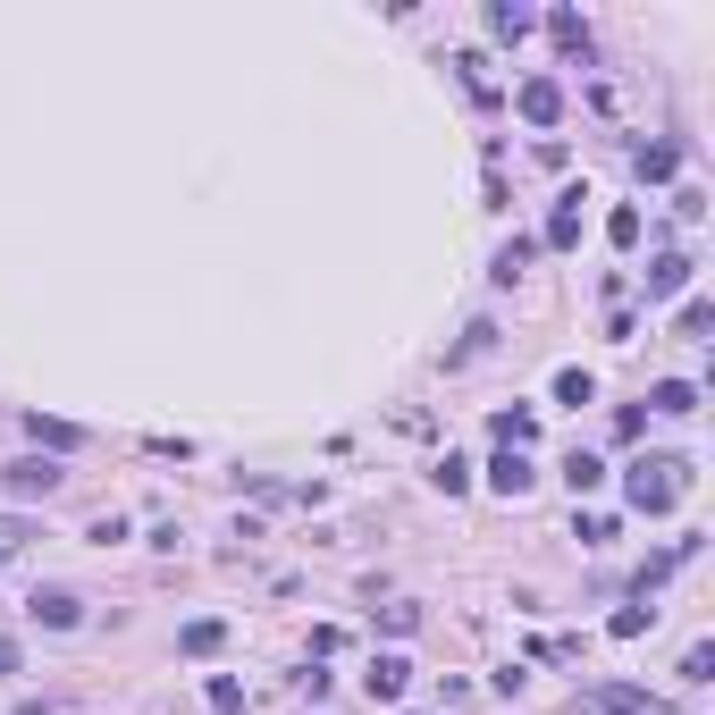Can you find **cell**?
<instances>
[{"mask_svg": "<svg viewBox=\"0 0 715 715\" xmlns=\"http://www.w3.org/2000/svg\"><path fill=\"white\" fill-rule=\"evenodd\" d=\"M682 682H715V648H690V657H682Z\"/></svg>", "mask_w": 715, "mask_h": 715, "instance_id": "obj_25", "label": "cell"}, {"mask_svg": "<svg viewBox=\"0 0 715 715\" xmlns=\"http://www.w3.org/2000/svg\"><path fill=\"white\" fill-rule=\"evenodd\" d=\"M18 715H51V707H42V698H26V707H18Z\"/></svg>", "mask_w": 715, "mask_h": 715, "instance_id": "obj_28", "label": "cell"}, {"mask_svg": "<svg viewBox=\"0 0 715 715\" xmlns=\"http://www.w3.org/2000/svg\"><path fill=\"white\" fill-rule=\"evenodd\" d=\"M565 480H572V497H589V489L606 480V471H598V454H572V463H565Z\"/></svg>", "mask_w": 715, "mask_h": 715, "instance_id": "obj_22", "label": "cell"}, {"mask_svg": "<svg viewBox=\"0 0 715 715\" xmlns=\"http://www.w3.org/2000/svg\"><path fill=\"white\" fill-rule=\"evenodd\" d=\"M606 245H615V253H631V245H640V210H631V203H615V210H606Z\"/></svg>", "mask_w": 715, "mask_h": 715, "instance_id": "obj_17", "label": "cell"}, {"mask_svg": "<svg viewBox=\"0 0 715 715\" xmlns=\"http://www.w3.org/2000/svg\"><path fill=\"white\" fill-rule=\"evenodd\" d=\"M404 682H413V665H404V657H379L371 674H362V690H371L379 707H395V698H404Z\"/></svg>", "mask_w": 715, "mask_h": 715, "instance_id": "obj_8", "label": "cell"}, {"mask_svg": "<svg viewBox=\"0 0 715 715\" xmlns=\"http://www.w3.org/2000/svg\"><path fill=\"white\" fill-rule=\"evenodd\" d=\"M547 35L565 42L572 59H589V26H581V9H547Z\"/></svg>", "mask_w": 715, "mask_h": 715, "instance_id": "obj_13", "label": "cell"}, {"mask_svg": "<svg viewBox=\"0 0 715 715\" xmlns=\"http://www.w3.org/2000/svg\"><path fill=\"white\" fill-rule=\"evenodd\" d=\"M682 286H690V262H682V253H657V262H648V295H682Z\"/></svg>", "mask_w": 715, "mask_h": 715, "instance_id": "obj_14", "label": "cell"}, {"mask_svg": "<svg viewBox=\"0 0 715 715\" xmlns=\"http://www.w3.org/2000/svg\"><path fill=\"white\" fill-rule=\"evenodd\" d=\"M631 169H640V177H657V186H665V177L682 169V151H674V144H640V151H631Z\"/></svg>", "mask_w": 715, "mask_h": 715, "instance_id": "obj_16", "label": "cell"}, {"mask_svg": "<svg viewBox=\"0 0 715 715\" xmlns=\"http://www.w3.org/2000/svg\"><path fill=\"white\" fill-rule=\"evenodd\" d=\"M18 547H26V530H18V522H0V556H18Z\"/></svg>", "mask_w": 715, "mask_h": 715, "instance_id": "obj_26", "label": "cell"}, {"mask_svg": "<svg viewBox=\"0 0 715 715\" xmlns=\"http://www.w3.org/2000/svg\"><path fill=\"white\" fill-rule=\"evenodd\" d=\"M177 648H186V657H219V648H227V623L219 615H194L186 631H177Z\"/></svg>", "mask_w": 715, "mask_h": 715, "instance_id": "obj_9", "label": "cell"}, {"mask_svg": "<svg viewBox=\"0 0 715 715\" xmlns=\"http://www.w3.org/2000/svg\"><path fill=\"white\" fill-rule=\"evenodd\" d=\"M0 674H18V648H9V640H0Z\"/></svg>", "mask_w": 715, "mask_h": 715, "instance_id": "obj_27", "label": "cell"}, {"mask_svg": "<svg viewBox=\"0 0 715 715\" xmlns=\"http://www.w3.org/2000/svg\"><path fill=\"white\" fill-rule=\"evenodd\" d=\"M530 253H539V245H530V236H513V245L497 253V270H489V278H497V286H513V278L530 270Z\"/></svg>", "mask_w": 715, "mask_h": 715, "instance_id": "obj_18", "label": "cell"}, {"mask_svg": "<svg viewBox=\"0 0 715 715\" xmlns=\"http://www.w3.org/2000/svg\"><path fill=\"white\" fill-rule=\"evenodd\" d=\"M682 489H690V463H682V454H640V463L623 471V497H631V513H674Z\"/></svg>", "mask_w": 715, "mask_h": 715, "instance_id": "obj_1", "label": "cell"}, {"mask_svg": "<svg viewBox=\"0 0 715 715\" xmlns=\"http://www.w3.org/2000/svg\"><path fill=\"white\" fill-rule=\"evenodd\" d=\"M530 480H539V471H530V454L497 447V463H489V489H497V497H530Z\"/></svg>", "mask_w": 715, "mask_h": 715, "instance_id": "obj_6", "label": "cell"}, {"mask_svg": "<svg viewBox=\"0 0 715 715\" xmlns=\"http://www.w3.org/2000/svg\"><path fill=\"white\" fill-rule=\"evenodd\" d=\"M210 707H219V715H245V682H236V674H210Z\"/></svg>", "mask_w": 715, "mask_h": 715, "instance_id": "obj_21", "label": "cell"}, {"mask_svg": "<svg viewBox=\"0 0 715 715\" xmlns=\"http://www.w3.org/2000/svg\"><path fill=\"white\" fill-rule=\"evenodd\" d=\"M530 26H539V9H530V0H489V35H497V42H522Z\"/></svg>", "mask_w": 715, "mask_h": 715, "instance_id": "obj_7", "label": "cell"}, {"mask_svg": "<svg viewBox=\"0 0 715 715\" xmlns=\"http://www.w3.org/2000/svg\"><path fill=\"white\" fill-rule=\"evenodd\" d=\"M648 413H698V388H690V379H657V388H648Z\"/></svg>", "mask_w": 715, "mask_h": 715, "instance_id": "obj_12", "label": "cell"}, {"mask_svg": "<svg viewBox=\"0 0 715 715\" xmlns=\"http://www.w3.org/2000/svg\"><path fill=\"white\" fill-rule=\"evenodd\" d=\"M26 438H35V447H51V454L85 447V430H76V421H51V413H26Z\"/></svg>", "mask_w": 715, "mask_h": 715, "instance_id": "obj_10", "label": "cell"}, {"mask_svg": "<svg viewBox=\"0 0 715 715\" xmlns=\"http://www.w3.org/2000/svg\"><path fill=\"white\" fill-rule=\"evenodd\" d=\"M59 480H68V471H51L35 454V463H0V497H18V506H42V497H59Z\"/></svg>", "mask_w": 715, "mask_h": 715, "instance_id": "obj_2", "label": "cell"}, {"mask_svg": "<svg viewBox=\"0 0 715 715\" xmlns=\"http://www.w3.org/2000/svg\"><path fill=\"white\" fill-rule=\"evenodd\" d=\"M648 623H657V606H615V615H606V631H615V640H640Z\"/></svg>", "mask_w": 715, "mask_h": 715, "instance_id": "obj_19", "label": "cell"}, {"mask_svg": "<svg viewBox=\"0 0 715 715\" xmlns=\"http://www.w3.org/2000/svg\"><path fill=\"white\" fill-rule=\"evenodd\" d=\"M513 101H522V118H530V127H556V118H565V85H556V76H530V85H522Z\"/></svg>", "mask_w": 715, "mask_h": 715, "instance_id": "obj_3", "label": "cell"}, {"mask_svg": "<svg viewBox=\"0 0 715 715\" xmlns=\"http://www.w3.org/2000/svg\"><path fill=\"white\" fill-rule=\"evenodd\" d=\"M589 395H598V388H589V371H556V404H589Z\"/></svg>", "mask_w": 715, "mask_h": 715, "instance_id": "obj_23", "label": "cell"}, {"mask_svg": "<svg viewBox=\"0 0 715 715\" xmlns=\"http://www.w3.org/2000/svg\"><path fill=\"white\" fill-rule=\"evenodd\" d=\"M489 438H497V447H513V454H522L530 438H539V413H522V404H513V413H489Z\"/></svg>", "mask_w": 715, "mask_h": 715, "instance_id": "obj_11", "label": "cell"}, {"mask_svg": "<svg viewBox=\"0 0 715 715\" xmlns=\"http://www.w3.org/2000/svg\"><path fill=\"white\" fill-rule=\"evenodd\" d=\"M707 329H715V303H707V295H698V303H682L674 337H698V345H707Z\"/></svg>", "mask_w": 715, "mask_h": 715, "instance_id": "obj_20", "label": "cell"}, {"mask_svg": "<svg viewBox=\"0 0 715 715\" xmlns=\"http://www.w3.org/2000/svg\"><path fill=\"white\" fill-rule=\"evenodd\" d=\"M430 480H438V489H447V497H463V489H471V471H463V463H454V454H447V463H438V471H430Z\"/></svg>", "mask_w": 715, "mask_h": 715, "instance_id": "obj_24", "label": "cell"}, {"mask_svg": "<svg viewBox=\"0 0 715 715\" xmlns=\"http://www.w3.org/2000/svg\"><path fill=\"white\" fill-rule=\"evenodd\" d=\"M26 615L51 623V631H76V623H85V598H68V589H35V598H26Z\"/></svg>", "mask_w": 715, "mask_h": 715, "instance_id": "obj_5", "label": "cell"}, {"mask_svg": "<svg viewBox=\"0 0 715 715\" xmlns=\"http://www.w3.org/2000/svg\"><path fill=\"white\" fill-rule=\"evenodd\" d=\"M589 707H598V715H648V690H640V682H589Z\"/></svg>", "mask_w": 715, "mask_h": 715, "instance_id": "obj_4", "label": "cell"}, {"mask_svg": "<svg viewBox=\"0 0 715 715\" xmlns=\"http://www.w3.org/2000/svg\"><path fill=\"white\" fill-rule=\"evenodd\" d=\"M547 245H556V253L581 245V194H565V203H556V219H547Z\"/></svg>", "mask_w": 715, "mask_h": 715, "instance_id": "obj_15", "label": "cell"}]
</instances>
